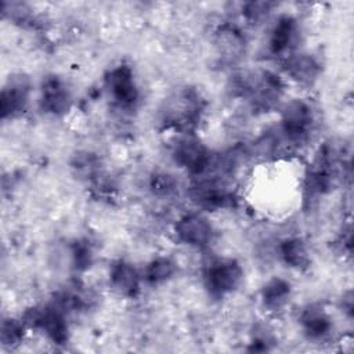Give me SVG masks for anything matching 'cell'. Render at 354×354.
I'll use <instances>...</instances> for the list:
<instances>
[{
	"instance_id": "obj_1",
	"label": "cell",
	"mask_w": 354,
	"mask_h": 354,
	"mask_svg": "<svg viewBox=\"0 0 354 354\" xmlns=\"http://www.w3.org/2000/svg\"><path fill=\"white\" fill-rule=\"evenodd\" d=\"M206 109V101L201 91L192 86H184L170 93L160 109L159 122L163 129L174 133L195 134Z\"/></svg>"
},
{
	"instance_id": "obj_2",
	"label": "cell",
	"mask_w": 354,
	"mask_h": 354,
	"mask_svg": "<svg viewBox=\"0 0 354 354\" xmlns=\"http://www.w3.org/2000/svg\"><path fill=\"white\" fill-rule=\"evenodd\" d=\"M232 94L246 100L253 111L270 112L282 105L285 83L268 69L243 71L232 77Z\"/></svg>"
},
{
	"instance_id": "obj_3",
	"label": "cell",
	"mask_w": 354,
	"mask_h": 354,
	"mask_svg": "<svg viewBox=\"0 0 354 354\" xmlns=\"http://www.w3.org/2000/svg\"><path fill=\"white\" fill-rule=\"evenodd\" d=\"M315 111L310 101L293 98L279 108V133L290 145L306 144L315 129Z\"/></svg>"
},
{
	"instance_id": "obj_4",
	"label": "cell",
	"mask_w": 354,
	"mask_h": 354,
	"mask_svg": "<svg viewBox=\"0 0 354 354\" xmlns=\"http://www.w3.org/2000/svg\"><path fill=\"white\" fill-rule=\"evenodd\" d=\"M21 318L28 329L41 332L57 346H62L69 340L68 313L54 299L46 304H37L26 308Z\"/></svg>"
},
{
	"instance_id": "obj_5",
	"label": "cell",
	"mask_w": 354,
	"mask_h": 354,
	"mask_svg": "<svg viewBox=\"0 0 354 354\" xmlns=\"http://www.w3.org/2000/svg\"><path fill=\"white\" fill-rule=\"evenodd\" d=\"M243 275V267L235 257H216L205 266L202 279L207 295L221 300L238 290Z\"/></svg>"
},
{
	"instance_id": "obj_6",
	"label": "cell",
	"mask_w": 354,
	"mask_h": 354,
	"mask_svg": "<svg viewBox=\"0 0 354 354\" xmlns=\"http://www.w3.org/2000/svg\"><path fill=\"white\" fill-rule=\"evenodd\" d=\"M104 88L112 105L119 111L131 112L140 104V87L134 69L127 62H119L105 72Z\"/></svg>"
},
{
	"instance_id": "obj_7",
	"label": "cell",
	"mask_w": 354,
	"mask_h": 354,
	"mask_svg": "<svg viewBox=\"0 0 354 354\" xmlns=\"http://www.w3.org/2000/svg\"><path fill=\"white\" fill-rule=\"evenodd\" d=\"M189 196L199 209L207 212L234 207L238 201L235 192L228 187L224 177L217 174L196 177L189 188Z\"/></svg>"
},
{
	"instance_id": "obj_8",
	"label": "cell",
	"mask_w": 354,
	"mask_h": 354,
	"mask_svg": "<svg viewBox=\"0 0 354 354\" xmlns=\"http://www.w3.org/2000/svg\"><path fill=\"white\" fill-rule=\"evenodd\" d=\"M171 158L180 169L196 178L209 173L214 153L195 134H183L171 148Z\"/></svg>"
},
{
	"instance_id": "obj_9",
	"label": "cell",
	"mask_w": 354,
	"mask_h": 354,
	"mask_svg": "<svg viewBox=\"0 0 354 354\" xmlns=\"http://www.w3.org/2000/svg\"><path fill=\"white\" fill-rule=\"evenodd\" d=\"M173 235L178 243L196 250H203L212 245L216 236V230L203 213L188 212L174 221Z\"/></svg>"
},
{
	"instance_id": "obj_10",
	"label": "cell",
	"mask_w": 354,
	"mask_h": 354,
	"mask_svg": "<svg viewBox=\"0 0 354 354\" xmlns=\"http://www.w3.org/2000/svg\"><path fill=\"white\" fill-rule=\"evenodd\" d=\"M32 82L24 73L11 75L3 84L0 94V115L3 120L22 116L30 104Z\"/></svg>"
},
{
	"instance_id": "obj_11",
	"label": "cell",
	"mask_w": 354,
	"mask_h": 354,
	"mask_svg": "<svg viewBox=\"0 0 354 354\" xmlns=\"http://www.w3.org/2000/svg\"><path fill=\"white\" fill-rule=\"evenodd\" d=\"M213 46L218 59L228 65L241 62L248 50V39L245 32L234 22L225 21L220 24L213 33Z\"/></svg>"
},
{
	"instance_id": "obj_12",
	"label": "cell",
	"mask_w": 354,
	"mask_h": 354,
	"mask_svg": "<svg viewBox=\"0 0 354 354\" xmlns=\"http://www.w3.org/2000/svg\"><path fill=\"white\" fill-rule=\"evenodd\" d=\"M73 105V95L69 84L58 75L43 77L39 93V106L46 115L61 118L66 115Z\"/></svg>"
},
{
	"instance_id": "obj_13",
	"label": "cell",
	"mask_w": 354,
	"mask_h": 354,
	"mask_svg": "<svg viewBox=\"0 0 354 354\" xmlns=\"http://www.w3.org/2000/svg\"><path fill=\"white\" fill-rule=\"evenodd\" d=\"M300 28L297 19L290 14L279 15L272 24L268 39H267V51L272 57L286 58L296 50L299 41Z\"/></svg>"
},
{
	"instance_id": "obj_14",
	"label": "cell",
	"mask_w": 354,
	"mask_h": 354,
	"mask_svg": "<svg viewBox=\"0 0 354 354\" xmlns=\"http://www.w3.org/2000/svg\"><path fill=\"white\" fill-rule=\"evenodd\" d=\"M297 321L301 333L310 342H325L333 335L335 330L333 318L321 303L306 304L300 310Z\"/></svg>"
},
{
	"instance_id": "obj_15",
	"label": "cell",
	"mask_w": 354,
	"mask_h": 354,
	"mask_svg": "<svg viewBox=\"0 0 354 354\" xmlns=\"http://www.w3.org/2000/svg\"><path fill=\"white\" fill-rule=\"evenodd\" d=\"M108 281L111 289L126 299H136L144 283L141 271L124 259H118L109 264Z\"/></svg>"
},
{
	"instance_id": "obj_16",
	"label": "cell",
	"mask_w": 354,
	"mask_h": 354,
	"mask_svg": "<svg viewBox=\"0 0 354 354\" xmlns=\"http://www.w3.org/2000/svg\"><path fill=\"white\" fill-rule=\"evenodd\" d=\"M321 69L319 59L310 53L295 51L282 59L283 73L303 87L314 86L321 76Z\"/></svg>"
},
{
	"instance_id": "obj_17",
	"label": "cell",
	"mask_w": 354,
	"mask_h": 354,
	"mask_svg": "<svg viewBox=\"0 0 354 354\" xmlns=\"http://www.w3.org/2000/svg\"><path fill=\"white\" fill-rule=\"evenodd\" d=\"M292 285L282 277H272L260 289V303L271 314L283 311L292 299Z\"/></svg>"
},
{
	"instance_id": "obj_18",
	"label": "cell",
	"mask_w": 354,
	"mask_h": 354,
	"mask_svg": "<svg viewBox=\"0 0 354 354\" xmlns=\"http://www.w3.org/2000/svg\"><path fill=\"white\" fill-rule=\"evenodd\" d=\"M279 260L295 271H306L311 266V254L307 242L301 236H286L278 242Z\"/></svg>"
},
{
	"instance_id": "obj_19",
	"label": "cell",
	"mask_w": 354,
	"mask_h": 354,
	"mask_svg": "<svg viewBox=\"0 0 354 354\" xmlns=\"http://www.w3.org/2000/svg\"><path fill=\"white\" fill-rule=\"evenodd\" d=\"M177 263L166 254L151 259L142 268V281L149 286H159L169 282L177 274Z\"/></svg>"
},
{
	"instance_id": "obj_20",
	"label": "cell",
	"mask_w": 354,
	"mask_h": 354,
	"mask_svg": "<svg viewBox=\"0 0 354 354\" xmlns=\"http://www.w3.org/2000/svg\"><path fill=\"white\" fill-rule=\"evenodd\" d=\"M71 263L76 272L87 271L94 261V248L87 238H77L69 243Z\"/></svg>"
},
{
	"instance_id": "obj_21",
	"label": "cell",
	"mask_w": 354,
	"mask_h": 354,
	"mask_svg": "<svg viewBox=\"0 0 354 354\" xmlns=\"http://www.w3.org/2000/svg\"><path fill=\"white\" fill-rule=\"evenodd\" d=\"M28 332V326L22 321V318L7 317L3 318L0 326V340L3 347L6 348H17L25 339Z\"/></svg>"
},
{
	"instance_id": "obj_22",
	"label": "cell",
	"mask_w": 354,
	"mask_h": 354,
	"mask_svg": "<svg viewBox=\"0 0 354 354\" xmlns=\"http://www.w3.org/2000/svg\"><path fill=\"white\" fill-rule=\"evenodd\" d=\"M1 12L6 18H8L11 22L18 24L21 26H29L33 28L36 26L37 18L33 14L32 8L25 4V3H8V1H3L1 4Z\"/></svg>"
},
{
	"instance_id": "obj_23",
	"label": "cell",
	"mask_w": 354,
	"mask_h": 354,
	"mask_svg": "<svg viewBox=\"0 0 354 354\" xmlns=\"http://www.w3.org/2000/svg\"><path fill=\"white\" fill-rule=\"evenodd\" d=\"M149 189L158 198L173 196L178 189V180L167 171H156L149 178Z\"/></svg>"
},
{
	"instance_id": "obj_24",
	"label": "cell",
	"mask_w": 354,
	"mask_h": 354,
	"mask_svg": "<svg viewBox=\"0 0 354 354\" xmlns=\"http://www.w3.org/2000/svg\"><path fill=\"white\" fill-rule=\"evenodd\" d=\"M274 7L275 4L270 1H248L242 4L241 15L246 24L260 25L268 19Z\"/></svg>"
},
{
	"instance_id": "obj_25",
	"label": "cell",
	"mask_w": 354,
	"mask_h": 354,
	"mask_svg": "<svg viewBox=\"0 0 354 354\" xmlns=\"http://www.w3.org/2000/svg\"><path fill=\"white\" fill-rule=\"evenodd\" d=\"M274 343H275V339L266 326H256L254 330L252 332L248 351L264 353V351H268Z\"/></svg>"
},
{
	"instance_id": "obj_26",
	"label": "cell",
	"mask_w": 354,
	"mask_h": 354,
	"mask_svg": "<svg viewBox=\"0 0 354 354\" xmlns=\"http://www.w3.org/2000/svg\"><path fill=\"white\" fill-rule=\"evenodd\" d=\"M342 308L348 318H353V293L348 290L342 297Z\"/></svg>"
}]
</instances>
